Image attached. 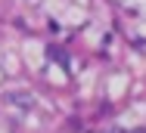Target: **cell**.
I'll list each match as a JSON object with an SVG mask.
<instances>
[]
</instances>
